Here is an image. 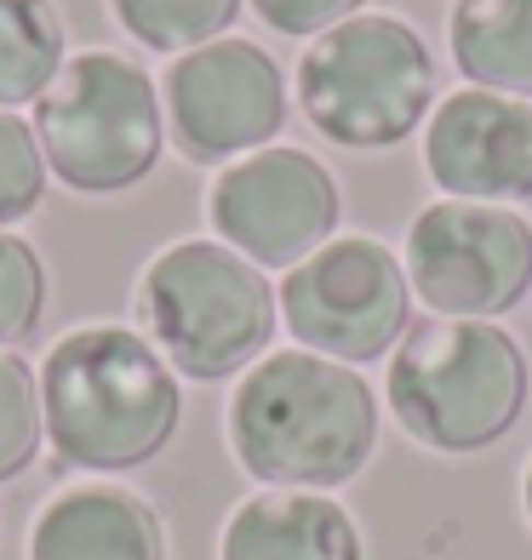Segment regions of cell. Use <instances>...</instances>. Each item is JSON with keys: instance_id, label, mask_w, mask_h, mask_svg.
Segmentation results:
<instances>
[{"instance_id": "6da1fadb", "label": "cell", "mask_w": 532, "mask_h": 560, "mask_svg": "<svg viewBox=\"0 0 532 560\" xmlns=\"http://www.w3.org/2000/svg\"><path fill=\"white\" fill-rule=\"evenodd\" d=\"M378 446V395L310 349H275L230 395V452L269 492H333Z\"/></svg>"}, {"instance_id": "7a4b0ae2", "label": "cell", "mask_w": 532, "mask_h": 560, "mask_svg": "<svg viewBox=\"0 0 532 560\" xmlns=\"http://www.w3.org/2000/svg\"><path fill=\"white\" fill-rule=\"evenodd\" d=\"M41 423L58 464L120 475L161 457L184 418L177 372L132 326H74L46 349Z\"/></svg>"}, {"instance_id": "3957f363", "label": "cell", "mask_w": 532, "mask_h": 560, "mask_svg": "<svg viewBox=\"0 0 532 560\" xmlns=\"http://www.w3.org/2000/svg\"><path fill=\"white\" fill-rule=\"evenodd\" d=\"M390 412L429 452H481L527 412V354L493 320L429 315L390 354Z\"/></svg>"}, {"instance_id": "277c9868", "label": "cell", "mask_w": 532, "mask_h": 560, "mask_svg": "<svg viewBox=\"0 0 532 560\" xmlns=\"http://www.w3.org/2000/svg\"><path fill=\"white\" fill-rule=\"evenodd\" d=\"M138 320L172 372L212 384L264 361L275 292L264 269L223 241H177L155 252L138 280Z\"/></svg>"}, {"instance_id": "5b68a950", "label": "cell", "mask_w": 532, "mask_h": 560, "mask_svg": "<svg viewBox=\"0 0 532 560\" xmlns=\"http://www.w3.org/2000/svg\"><path fill=\"white\" fill-rule=\"evenodd\" d=\"M436 97V63L413 23L355 12L298 58V104L338 149H390L418 132Z\"/></svg>"}, {"instance_id": "8992f818", "label": "cell", "mask_w": 532, "mask_h": 560, "mask_svg": "<svg viewBox=\"0 0 532 560\" xmlns=\"http://www.w3.org/2000/svg\"><path fill=\"white\" fill-rule=\"evenodd\" d=\"M46 172L81 195H120L161 161V92L120 52H74L35 104Z\"/></svg>"}, {"instance_id": "52a82bcc", "label": "cell", "mask_w": 532, "mask_h": 560, "mask_svg": "<svg viewBox=\"0 0 532 560\" xmlns=\"http://www.w3.org/2000/svg\"><path fill=\"white\" fill-rule=\"evenodd\" d=\"M275 303H281V320L298 349L344 366L384 361L390 343L407 338L413 320L407 269L372 235H338L310 252L298 269H287Z\"/></svg>"}, {"instance_id": "ba28073f", "label": "cell", "mask_w": 532, "mask_h": 560, "mask_svg": "<svg viewBox=\"0 0 532 560\" xmlns=\"http://www.w3.org/2000/svg\"><path fill=\"white\" fill-rule=\"evenodd\" d=\"M407 287L441 320H493L532 287V223L510 207L436 200L407 223Z\"/></svg>"}, {"instance_id": "9c48e42d", "label": "cell", "mask_w": 532, "mask_h": 560, "mask_svg": "<svg viewBox=\"0 0 532 560\" xmlns=\"http://www.w3.org/2000/svg\"><path fill=\"white\" fill-rule=\"evenodd\" d=\"M338 184L303 149H258L212 177L207 218L218 241L258 269H298L338 229Z\"/></svg>"}, {"instance_id": "30bf717a", "label": "cell", "mask_w": 532, "mask_h": 560, "mask_svg": "<svg viewBox=\"0 0 532 560\" xmlns=\"http://www.w3.org/2000/svg\"><path fill=\"white\" fill-rule=\"evenodd\" d=\"M166 120L172 143L189 161L218 166L258 149L287 126V81L264 46L223 35L184 52L166 69Z\"/></svg>"}, {"instance_id": "8fae6325", "label": "cell", "mask_w": 532, "mask_h": 560, "mask_svg": "<svg viewBox=\"0 0 532 560\" xmlns=\"http://www.w3.org/2000/svg\"><path fill=\"white\" fill-rule=\"evenodd\" d=\"M424 166L447 200H532V104L481 86L441 97L424 132Z\"/></svg>"}, {"instance_id": "7c38bea8", "label": "cell", "mask_w": 532, "mask_h": 560, "mask_svg": "<svg viewBox=\"0 0 532 560\" xmlns=\"http://www.w3.org/2000/svg\"><path fill=\"white\" fill-rule=\"evenodd\" d=\"M30 560H166V532L138 492L69 487L35 515Z\"/></svg>"}, {"instance_id": "4fadbf2b", "label": "cell", "mask_w": 532, "mask_h": 560, "mask_svg": "<svg viewBox=\"0 0 532 560\" xmlns=\"http://www.w3.org/2000/svg\"><path fill=\"white\" fill-rule=\"evenodd\" d=\"M218 560H361V532L326 492H258L223 526Z\"/></svg>"}, {"instance_id": "5bb4252c", "label": "cell", "mask_w": 532, "mask_h": 560, "mask_svg": "<svg viewBox=\"0 0 532 560\" xmlns=\"http://www.w3.org/2000/svg\"><path fill=\"white\" fill-rule=\"evenodd\" d=\"M452 63L481 92L532 97V0H459Z\"/></svg>"}, {"instance_id": "9a60e30c", "label": "cell", "mask_w": 532, "mask_h": 560, "mask_svg": "<svg viewBox=\"0 0 532 560\" xmlns=\"http://www.w3.org/2000/svg\"><path fill=\"white\" fill-rule=\"evenodd\" d=\"M69 63V23L58 0H0V109L41 104Z\"/></svg>"}, {"instance_id": "2e32d148", "label": "cell", "mask_w": 532, "mask_h": 560, "mask_svg": "<svg viewBox=\"0 0 532 560\" xmlns=\"http://www.w3.org/2000/svg\"><path fill=\"white\" fill-rule=\"evenodd\" d=\"M109 12L138 46L184 58L207 40H223L241 0H109Z\"/></svg>"}, {"instance_id": "e0dca14e", "label": "cell", "mask_w": 532, "mask_h": 560, "mask_svg": "<svg viewBox=\"0 0 532 560\" xmlns=\"http://www.w3.org/2000/svg\"><path fill=\"white\" fill-rule=\"evenodd\" d=\"M41 377L30 361L12 349H0V480H18L41 452Z\"/></svg>"}, {"instance_id": "ac0fdd59", "label": "cell", "mask_w": 532, "mask_h": 560, "mask_svg": "<svg viewBox=\"0 0 532 560\" xmlns=\"http://www.w3.org/2000/svg\"><path fill=\"white\" fill-rule=\"evenodd\" d=\"M46 310V269H41V252L0 229V349L23 343L41 326Z\"/></svg>"}, {"instance_id": "d6986e66", "label": "cell", "mask_w": 532, "mask_h": 560, "mask_svg": "<svg viewBox=\"0 0 532 560\" xmlns=\"http://www.w3.org/2000/svg\"><path fill=\"white\" fill-rule=\"evenodd\" d=\"M41 189H46V155L35 126L0 109V229L30 218L41 207Z\"/></svg>"}, {"instance_id": "ffe728a7", "label": "cell", "mask_w": 532, "mask_h": 560, "mask_svg": "<svg viewBox=\"0 0 532 560\" xmlns=\"http://www.w3.org/2000/svg\"><path fill=\"white\" fill-rule=\"evenodd\" d=\"M252 12L281 35H326L333 23L361 12V0H252Z\"/></svg>"}, {"instance_id": "44dd1931", "label": "cell", "mask_w": 532, "mask_h": 560, "mask_svg": "<svg viewBox=\"0 0 532 560\" xmlns=\"http://www.w3.org/2000/svg\"><path fill=\"white\" fill-rule=\"evenodd\" d=\"M521 498H527V521H532V457H527V480H521Z\"/></svg>"}]
</instances>
